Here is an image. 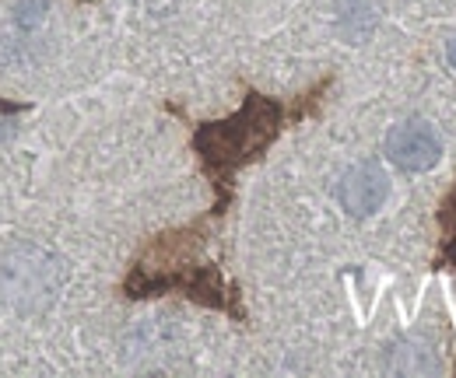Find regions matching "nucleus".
<instances>
[{
    "mask_svg": "<svg viewBox=\"0 0 456 378\" xmlns=\"http://www.w3.org/2000/svg\"><path fill=\"white\" fill-rule=\"evenodd\" d=\"M323 88H327V81L320 88H313L305 95V102L295 109L281 106L278 99H267L260 92H246L239 112H232L228 119H218V123H200L193 130V151L200 155L204 172L215 179V189H218L215 214H225V207L232 204V175L242 165L264 158V151L281 137L288 119L313 112Z\"/></svg>",
    "mask_w": 456,
    "mask_h": 378,
    "instance_id": "1",
    "label": "nucleus"
},
{
    "mask_svg": "<svg viewBox=\"0 0 456 378\" xmlns=\"http://www.w3.org/2000/svg\"><path fill=\"white\" fill-rule=\"evenodd\" d=\"M200 228H175L162 231L148 242V249L141 253V260L130 267L123 280V294L126 298H155L166 291H179L183 298L204 305V309H218L228 312L232 319H246L242 305H239V287H232L222 280V273L215 263H193V253L200 249Z\"/></svg>",
    "mask_w": 456,
    "mask_h": 378,
    "instance_id": "2",
    "label": "nucleus"
},
{
    "mask_svg": "<svg viewBox=\"0 0 456 378\" xmlns=\"http://www.w3.org/2000/svg\"><path fill=\"white\" fill-rule=\"evenodd\" d=\"M67 280V260L39 242H14L0 253V298L21 316L50 312Z\"/></svg>",
    "mask_w": 456,
    "mask_h": 378,
    "instance_id": "3",
    "label": "nucleus"
},
{
    "mask_svg": "<svg viewBox=\"0 0 456 378\" xmlns=\"http://www.w3.org/2000/svg\"><path fill=\"white\" fill-rule=\"evenodd\" d=\"M387 158L397 165L400 172H428L443 158V141L428 123L407 119L387 133Z\"/></svg>",
    "mask_w": 456,
    "mask_h": 378,
    "instance_id": "4",
    "label": "nucleus"
},
{
    "mask_svg": "<svg viewBox=\"0 0 456 378\" xmlns=\"http://www.w3.org/2000/svg\"><path fill=\"white\" fill-rule=\"evenodd\" d=\"M390 197V179L376 162L351 165L338 182V200L351 217H372Z\"/></svg>",
    "mask_w": 456,
    "mask_h": 378,
    "instance_id": "5",
    "label": "nucleus"
},
{
    "mask_svg": "<svg viewBox=\"0 0 456 378\" xmlns=\"http://www.w3.org/2000/svg\"><path fill=\"white\" fill-rule=\"evenodd\" d=\"M387 372H390V375H403V378H421V375H439L443 365H439V358H436V350H432L428 340L407 336V340H400L397 347L390 350Z\"/></svg>",
    "mask_w": 456,
    "mask_h": 378,
    "instance_id": "6",
    "label": "nucleus"
},
{
    "mask_svg": "<svg viewBox=\"0 0 456 378\" xmlns=\"http://www.w3.org/2000/svg\"><path fill=\"white\" fill-rule=\"evenodd\" d=\"M379 25V7L376 0H341V11H338V28L347 43H365Z\"/></svg>",
    "mask_w": 456,
    "mask_h": 378,
    "instance_id": "7",
    "label": "nucleus"
},
{
    "mask_svg": "<svg viewBox=\"0 0 456 378\" xmlns=\"http://www.w3.org/2000/svg\"><path fill=\"white\" fill-rule=\"evenodd\" d=\"M7 21L21 43H36V39H43V32L50 25V0H18L11 7Z\"/></svg>",
    "mask_w": 456,
    "mask_h": 378,
    "instance_id": "8",
    "label": "nucleus"
},
{
    "mask_svg": "<svg viewBox=\"0 0 456 378\" xmlns=\"http://www.w3.org/2000/svg\"><path fill=\"white\" fill-rule=\"evenodd\" d=\"M439 228L446 231V242H443V253H439V267H456V186L453 193L439 204Z\"/></svg>",
    "mask_w": 456,
    "mask_h": 378,
    "instance_id": "9",
    "label": "nucleus"
},
{
    "mask_svg": "<svg viewBox=\"0 0 456 378\" xmlns=\"http://www.w3.org/2000/svg\"><path fill=\"white\" fill-rule=\"evenodd\" d=\"M25 102H11V99H0V112H4V116H14V112H25Z\"/></svg>",
    "mask_w": 456,
    "mask_h": 378,
    "instance_id": "10",
    "label": "nucleus"
},
{
    "mask_svg": "<svg viewBox=\"0 0 456 378\" xmlns=\"http://www.w3.org/2000/svg\"><path fill=\"white\" fill-rule=\"evenodd\" d=\"M446 56H450V63H453V67H456V39H453V43H450V46H446Z\"/></svg>",
    "mask_w": 456,
    "mask_h": 378,
    "instance_id": "11",
    "label": "nucleus"
},
{
    "mask_svg": "<svg viewBox=\"0 0 456 378\" xmlns=\"http://www.w3.org/2000/svg\"><path fill=\"white\" fill-rule=\"evenodd\" d=\"M77 4H88V0H77Z\"/></svg>",
    "mask_w": 456,
    "mask_h": 378,
    "instance_id": "12",
    "label": "nucleus"
}]
</instances>
